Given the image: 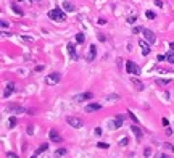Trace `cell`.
Returning <instances> with one entry per match:
<instances>
[{
    "mask_svg": "<svg viewBox=\"0 0 174 158\" xmlns=\"http://www.w3.org/2000/svg\"><path fill=\"white\" fill-rule=\"evenodd\" d=\"M12 8H13V11H15L16 15L23 16V10H20V7H18V5H16V3H13V5H12Z\"/></svg>",
    "mask_w": 174,
    "mask_h": 158,
    "instance_id": "ffe728a7",
    "label": "cell"
},
{
    "mask_svg": "<svg viewBox=\"0 0 174 158\" xmlns=\"http://www.w3.org/2000/svg\"><path fill=\"white\" fill-rule=\"evenodd\" d=\"M8 24H10V23H7L5 20H2V27H3V29H5V27H8Z\"/></svg>",
    "mask_w": 174,
    "mask_h": 158,
    "instance_id": "d590c367",
    "label": "cell"
},
{
    "mask_svg": "<svg viewBox=\"0 0 174 158\" xmlns=\"http://www.w3.org/2000/svg\"><path fill=\"white\" fill-rule=\"evenodd\" d=\"M169 82H171L169 79H156V84H158V86H168Z\"/></svg>",
    "mask_w": 174,
    "mask_h": 158,
    "instance_id": "d6986e66",
    "label": "cell"
},
{
    "mask_svg": "<svg viewBox=\"0 0 174 158\" xmlns=\"http://www.w3.org/2000/svg\"><path fill=\"white\" fill-rule=\"evenodd\" d=\"M166 60V55H158V61H165Z\"/></svg>",
    "mask_w": 174,
    "mask_h": 158,
    "instance_id": "8d00e7d4",
    "label": "cell"
},
{
    "mask_svg": "<svg viewBox=\"0 0 174 158\" xmlns=\"http://www.w3.org/2000/svg\"><path fill=\"white\" fill-rule=\"evenodd\" d=\"M37 2H42V0H37Z\"/></svg>",
    "mask_w": 174,
    "mask_h": 158,
    "instance_id": "60d3db41",
    "label": "cell"
},
{
    "mask_svg": "<svg viewBox=\"0 0 174 158\" xmlns=\"http://www.w3.org/2000/svg\"><path fill=\"white\" fill-rule=\"evenodd\" d=\"M66 123H68L69 126H73L74 129H81L84 126V121L81 120V118H77V116H68L66 118Z\"/></svg>",
    "mask_w": 174,
    "mask_h": 158,
    "instance_id": "3957f363",
    "label": "cell"
},
{
    "mask_svg": "<svg viewBox=\"0 0 174 158\" xmlns=\"http://www.w3.org/2000/svg\"><path fill=\"white\" fill-rule=\"evenodd\" d=\"M132 32H134V34H139V32H144V29L137 26V27H132Z\"/></svg>",
    "mask_w": 174,
    "mask_h": 158,
    "instance_id": "83f0119b",
    "label": "cell"
},
{
    "mask_svg": "<svg viewBox=\"0 0 174 158\" xmlns=\"http://www.w3.org/2000/svg\"><path fill=\"white\" fill-rule=\"evenodd\" d=\"M118 99H119V97H118L116 94H113V95H108V97H106V100H110V102H111V100L115 102V100H118Z\"/></svg>",
    "mask_w": 174,
    "mask_h": 158,
    "instance_id": "d4e9b609",
    "label": "cell"
},
{
    "mask_svg": "<svg viewBox=\"0 0 174 158\" xmlns=\"http://www.w3.org/2000/svg\"><path fill=\"white\" fill-rule=\"evenodd\" d=\"M131 129H132V132L137 135V139H139V140L144 137V134H142V131H140V127L137 126V124H132V126H131Z\"/></svg>",
    "mask_w": 174,
    "mask_h": 158,
    "instance_id": "7c38bea8",
    "label": "cell"
},
{
    "mask_svg": "<svg viewBox=\"0 0 174 158\" xmlns=\"http://www.w3.org/2000/svg\"><path fill=\"white\" fill-rule=\"evenodd\" d=\"M76 41L79 42V44L84 42V34H82V32H77V34H76Z\"/></svg>",
    "mask_w": 174,
    "mask_h": 158,
    "instance_id": "7402d4cb",
    "label": "cell"
},
{
    "mask_svg": "<svg viewBox=\"0 0 174 158\" xmlns=\"http://www.w3.org/2000/svg\"><path fill=\"white\" fill-rule=\"evenodd\" d=\"M166 60L169 61V63H174V53H169V55H166Z\"/></svg>",
    "mask_w": 174,
    "mask_h": 158,
    "instance_id": "484cf974",
    "label": "cell"
},
{
    "mask_svg": "<svg viewBox=\"0 0 174 158\" xmlns=\"http://www.w3.org/2000/svg\"><path fill=\"white\" fill-rule=\"evenodd\" d=\"M144 36H145V41H147L150 45L156 42V37H155V34L151 32L150 29H144Z\"/></svg>",
    "mask_w": 174,
    "mask_h": 158,
    "instance_id": "8992f818",
    "label": "cell"
},
{
    "mask_svg": "<svg viewBox=\"0 0 174 158\" xmlns=\"http://www.w3.org/2000/svg\"><path fill=\"white\" fill-rule=\"evenodd\" d=\"M63 10H66V11H73V10H74V7H73V3H71V2L65 0V2H63Z\"/></svg>",
    "mask_w": 174,
    "mask_h": 158,
    "instance_id": "e0dca14e",
    "label": "cell"
},
{
    "mask_svg": "<svg viewBox=\"0 0 174 158\" xmlns=\"http://www.w3.org/2000/svg\"><path fill=\"white\" fill-rule=\"evenodd\" d=\"M15 126H16V118H15V116H12V118L8 120V127H10V129H13Z\"/></svg>",
    "mask_w": 174,
    "mask_h": 158,
    "instance_id": "44dd1931",
    "label": "cell"
},
{
    "mask_svg": "<svg viewBox=\"0 0 174 158\" xmlns=\"http://www.w3.org/2000/svg\"><path fill=\"white\" fill-rule=\"evenodd\" d=\"M48 135H50V140H52V142H60V140H61V137L58 135V132L55 131V129H52Z\"/></svg>",
    "mask_w": 174,
    "mask_h": 158,
    "instance_id": "4fadbf2b",
    "label": "cell"
},
{
    "mask_svg": "<svg viewBox=\"0 0 174 158\" xmlns=\"http://www.w3.org/2000/svg\"><path fill=\"white\" fill-rule=\"evenodd\" d=\"M169 47H171V50H174V42H171V44H169Z\"/></svg>",
    "mask_w": 174,
    "mask_h": 158,
    "instance_id": "ab89813d",
    "label": "cell"
},
{
    "mask_svg": "<svg viewBox=\"0 0 174 158\" xmlns=\"http://www.w3.org/2000/svg\"><path fill=\"white\" fill-rule=\"evenodd\" d=\"M98 41H102V42H105V41H106L105 34H98Z\"/></svg>",
    "mask_w": 174,
    "mask_h": 158,
    "instance_id": "1f68e13d",
    "label": "cell"
},
{
    "mask_svg": "<svg viewBox=\"0 0 174 158\" xmlns=\"http://www.w3.org/2000/svg\"><path fill=\"white\" fill-rule=\"evenodd\" d=\"M161 123H163V126H168V120H166V118H163Z\"/></svg>",
    "mask_w": 174,
    "mask_h": 158,
    "instance_id": "f35d334b",
    "label": "cell"
},
{
    "mask_svg": "<svg viewBox=\"0 0 174 158\" xmlns=\"http://www.w3.org/2000/svg\"><path fill=\"white\" fill-rule=\"evenodd\" d=\"M127 144H129V139H127V137H123V139L119 140V145H121V147H124V145H127Z\"/></svg>",
    "mask_w": 174,
    "mask_h": 158,
    "instance_id": "603a6c76",
    "label": "cell"
},
{
    "mask_svg": "<svg viewBox=\"0 0 174 158\" xmlns=\"http://www.w3.org/2000/svg\"><path fill=\"white\" fill-rule=\"evenodd\" d=\"M97 23H98L100 26H103V24H106V20H103V18H100V20H98Z\"/></svg>",
    "mask_w": 174,
    "mask_h": 158,
    "instance_id": "836d02e7",
    "label": "cell"
},
{
    "mask_svg": "<svg viewBox=\"0 0 174 158\" xmlns=\"http://www.w3.org/2000/svg\"><path fill=\"white\" fill-rule=\"evenodd\" d=\"M126 71L129 73V74H139V73H140V70L137 68V65L134 63V61H131V60L126 61Z\"/></svg>",
    "mask_w": 174,
    "mask_h": 158,
    "instance_id": "277c9868",
    "label": "cell"
},
{
    "mask_svg": "<svg viewBox=\"0 0 174 158\" xmlns=\"http://www.w3.org/2000/svg\"><path fill=\"white\" fill-rule=\"evenodd\" d=\"M127 113H129V116L132 118V121H134V123H137V118H136V115H134L132 111H127Z\"/></svg>",
    "mask_w": 174,
    "mask_h": 158,
    "instance_id": "4dcf8cb0",
    "label": "cell"
},
{
    "mask_svg": "<svg viewBox=\"0 0 174 158\" xmlns=\"http://www.w3.org/2000/svg\"><path fill=\"white\" fill-rule=\"evenodd\" d=\"M98 149H108V144H105V142H98Z\"/></svg>",
    "mask_w": 174,
    "mask_h": 158,
    "instance_id": "f1b7e54d",
    "label": "cell"
},
{
    "mask_svg": "<svg viewBox=\"0 0 174 158\" xmlns=\"http://www.w3.org/2000/svg\"><path fill=\"white\" fill-rule=\"evenodd\" d=\"M150 155H151V150L150 149H145L144 150V156H150Z\"/></svg>",
    "mask_w": 174,
    "mask_h": 158,
    "instance_id": "f546056e",
    "label": "cell"
},
{
    "mask_svg": "<svg viewBox=\"0 0 174 158\" xmlns=\"http://www.w3.org/2000/svg\"><path fill=\"white\" fill-rule=\"evenodd\" d=\"M68 52H69V55H71V58L73 60H77V55H76V47L73 44H68Z\"/></svg>",
    "mask_w": 174,
    "mask_h": 158,
    "instance_id": "9a60e30c",
    "label": "cell"
},
{
    "mask_svg": "<svg viewBox=\"0 0 174 158\" xmlns=\"http://www.w3.org/2000/svg\"><path fill=\"white\" fill-rule=\"evenodd\" d=\"M100 108H102V105H100V103H89V105H86V113L98 111Z\"/></svg>",
    "mask_w": 174,
    "mask_h": 158,
    "instance_id": "8fae6325",
    "label": "cell"
},
{
    "mask_svg": "<svg viewBox=\"0 0 174 158\" xmlns=\"http://www.w3.org/2000/svg\"><path fill=\"white\" fill-rule=\"evenodd\" d=\"M92 97H94L92 92H84V94H79V95H74L73 100H74V102H84V100H89V99H92Z\"/></svg>",
    "mask_w": 174,
    "mask_h": 158,
    "instance_id": "52a82bcc",
    "label": "cell"
},
{
    "mask_svg": "<svg viewBox=\"0 0 174 158\" xmlns=\"http://www.w3.org/2000/svg\"><path fill=\"white\" fill-rule=\"evenodd\" d=\"M139 45H140V48H142V55L144 56H147L148 53H150V44H147V42H145L144 41V39H140V41H139Z\"/></svg>",
    "mask_w": 174,
    "mask_h": 158,
    "instance_id": "ba28073f",
    "label": "cell"
},
{
    "mask_svg": "<svg viewBox=\"0 0 174 158\" xmlns=\"http://www.w3.org/2000/svg\"><path fill=\"white\" fill-rule=\"evenodd\" d=\"M145 16H147V18H150V20H153V18H155V16H156V15L153 13V11H150V10H148V11H147V13H145Z\"/></svg>",
    "mask_w": 174,
    "mask_h": 158,
    "instance_id": "cb8c5ba5",
    "label": "cell"
},
{
    "mask_svg": "<svg viewBox=\"0 0 174 158\" xmlns=\"http://www.w3.org/2000/svg\"><path fill=\"white\" fill-rule=\"evenodd\" d=\"M61 79V74L60 73H50V74H47L45 77V84L47 86H55V84H58Z\"/></svg>",
    "mask_w": 174,
    "mask_h": 158,
    "instance_id": "7a4b0ae2",
    "label": "cell"
},
{
    "mask_svg": "<svg viewBox=\"0 0 174 158\" xmlns=\"http://www.w3.org/2000/svg\"><path fill=\"white\" fill-rule=\"evenodd\" d=\"M155 5H156V7H160V8H163V2H161V0H155Z\"/></svg>",
    "mask_w": 174,
    "mask_h": 158,
    "instance_id": "d6a6232c",
    "label": "cell"
},
{
    "mask_svg": "<svg viewBox=\"0 0 174 158\" xmlns=\"http://www.w3.org/2000/svg\"><path fill=\"white\" fill-rule=\"evenodd\" d=\"M48 18L50 20H53V21H66V15H65V11H61L60 8H53V10H50L48 11Z\"/></svg>",
    "mask_w": 174,
    "mask_h": 158,
    "instance_id": "6da1fadb",
    "label": "cell"
},
{
    "mask_svg": "<svg viewBox=\"0 0 174 158\" xmlns=\"http://www.w3.org/2000/svg\"><path fill=\"white\" fill-rule=\"evenodd\" d=\"M45 150H48V144H42V145H41V147H39V149L34 152V155H32V158H34V156H39V155L42 153V152H45Z\"/></svg>",
    "mask_w": 174,
    "mask_h": 158,
    "instance_id": "5bb4252c",
    "label": "cell"
},
{
    "mask_svg": "<svg viewBox=\"0 0 174 158\" xmlns=\"http://www.w3.org/2000/svg\"><path fill=\"white\" fill-rule=\"evenodd\" d=\"M123 126V115H118L116 120L110 121V129H119Z\"/></svg>",
    "mask_w": 174,
    "mask_h": 158,
    "instance_id": "5b68a950",
    "label": "cell"
},
{
    "mask_svg": "<svg viewBox=\"0 0 174 158\" xmlns=\"http://www.w3.org/2000/svg\"><path fill=\"white\" fill-rule=\"evenodd\" d=\"M95 134H97V135H102V129L97 127V129H95Z\"/></svg>",
    "mask_w": 174,
    "mask_h": 158,
    "instance_id": "74e56055",
    "label": "cell"
},
{
    "mask_svg": "<svg viewBox=\"0 0 174 158\" xmlns=\"http://www.w3.org/2000/svg\"><path fill=\"white\" fill-rule=\"evenodd\" d=\"M95 55H97V47L92 44L91 47H89V55H87V61H89V63L95 60Z\"/></svg>",
    "mask_w": 174,
    "mask_h": 158,
    "instance_id": "9c48e42d",
    "label": "cell"
},
{
    "mask_svg": "<svg viewBox=\"0 0 174 158\" xmlns=\"http://www.w3.org/2000/svg\"><path fill=\"white\" fill-rule=\"evenodd\" d=\"M132 84H134V86L137 87V90H144V89H145V87H144V84L140 82L137 77H132Z\"/></svg>",
    "mask_w": 174,
    "mask_h": 158,
    "instance_id": "2e32d148",
    "label": "cell"
},
{
    "mask_svg": "<svg viewBox=\"0 0 174 158\" xmlns=\"http://www.w3.org/2000/svg\"><path fill=\"white\" fill-rule=\"evenodd\" d=\"M66 153H68V150H66V149H57V150H55V156H65Z\"/></svg>",
    "mask_w": 174,
    "mask_h": 158,
    "instance_id": "ac0fdd59",
    "label": "cell"
},
{
    "mask_svg": "<svg viewBox=\"0 0 174 158\" xmlns=\"http://www.w3.org/2000/svg\"><path fill=\"white\" fill-rule=\"evenodd\" d=\"M13 92H15V82H8L7 84V89H5V92H3V97L8 99Z\"/></svg>",
    "mask_w": 174,
    "mask_h": 158,
    "instance_id": "30bf717a",
    "label": "cell"
},
{
    "mask_svg": "<svg viewBox=\"0 0 174 158\" xmlns=\"http://www.w3.org/2000/svg\"><path fill=\"white\" fill-rule=\"evenodd\" d=\"M7 156H10V158H16L18 155H16V153H13V152H8V153H7Z\"/></svg>",
    "mask_w": 174,
    "mask_h": 158,
    "instance_id": "e575fe53",
    "label": "cell"
},
{
    "mask_svg": "<svg viewBox=\"0 0 174 158\" xmlns=\"http://www.w3.org/2000/svg\"><path fill=\"white\" fill-rule=\"evenodd\" d=\"M27 134H29V135L34 134V126H32V124H29V126H27Z\"/></svg>",
    "mask_w": 174,
    "mask_h": 158,
    "instance_id": "4316f807",
    "label": "cell"
}]
</instances>
